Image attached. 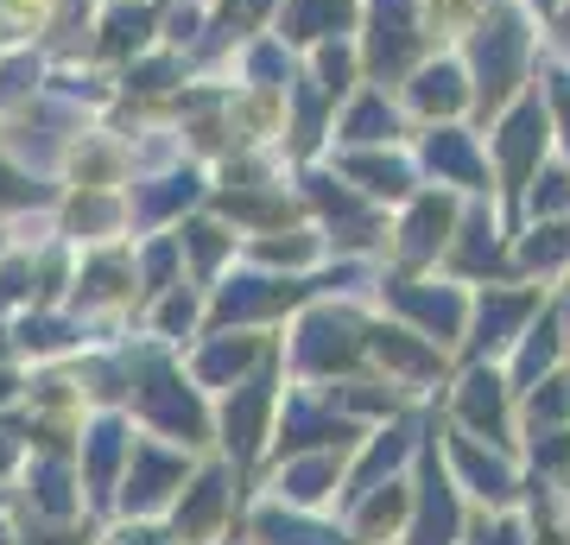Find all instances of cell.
Returning a JSON list of instances; mask_svg holds the SVG:
<instances>
[{"mask_svg":"<svg viewBox=\"0 0 570 545\" xmlns=\"http://www.w3.org/2000/svg\"><path fill=\"white\" fill-rule=\"evenodd\" d=\"M184 476H190V464H184L178 450L153 445V438H134L121 488H115V514H121V520H153V514L184 488Z\"/></svg>","mask_w":570,"mask_h":545,"instance_id":"1","label":"cell"},{"mask_svg":"<svg viewBox=\"0 0 570 545\" xmlns=\"http://www.w3.org/2000/svg\"><path fill=\"white\" fill-rule=\"evenodd\" d=\"M127 450H134V438H127L121 419H89L77 431V469H82V495H89V507H102V514L115 507Z\"/></svg>","mask_w":570,"mask_h":545,"instance_id":"2","label":"cell"},{"mask_svg":"<svg viewBox=\"0 0 570 545\" xmlns=\"http://www.w3.org/2000/svg\"><path fill=\"white\" fill-rule=\"evenodd\" d=\"M20 545H96V526H82V520H63V526L32 520V526H20Z\"/></svg>","mask_w":570,"mask_h":545,"instance_id":"3","label":"cell"},{"mask_svg":"<svg viewBox=\"0 0 570 545\" xmlns=\"http://www.w3.org/2000/svg\"><path fill=\"white\" fill-rule=\"evenodd\" d=\"M96 545H178V539H171V533H159L153 520H121L115 533H102Z\"/></svg>","mask_w":570,"mask_h":545,"instance_id":"4","label":"cell"},{"mask_svg":"<svg viewBox=\"0 0 570 545\" xmlns=\"http://www.w3.org/2000/svg\"><path fill=\"white\" fill-rule=\"evenodd\" d=\"M20 464H26V438H20V431H7V425H0V488H7L13 476H20Z\"/></svg>","mask_w":570,"mask_h":545,"instance_id":"5","label":"cell"},{"mask_svg":"<svg viewBox=\"0 0 570 545\" xmlns=\"http://www.w3.org/2000/svg\"><path fill=\"white\" fill-rule=\"evenodd\" d=\"M20 400H26L20 374H13V368H0V412H7V406H20Z\"/></svg>","mask_w":570,"mask_h":545,"instance_id":"6","label":"cell"},{"mask_svg":"<svg viewBox=\"0 0 570 545\" xmlns=\"http://www.w3.org/2000/svg\"><path fill=\"white\" fill-rule=\"evenodd\" d=\"M0 545H20V520H13L7 507H0Z\"/></svg>","mask_w":570,"mask_h":545,"instance_id":"7","label":"cell"},{"mask_svg":"<svg viewBox=\"0 0 570 545\" xmlns=\"http://www.w3.org/2000/svg\"><path fill=\"white\" fill-rule=\"evenodd\" d=\"M0 356H7V330H0Z\"/></svg>","mask_w":570,"mask_h":545,"instance_id":"8","label":"cell"}]
</instances>
